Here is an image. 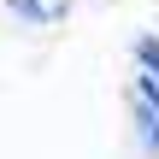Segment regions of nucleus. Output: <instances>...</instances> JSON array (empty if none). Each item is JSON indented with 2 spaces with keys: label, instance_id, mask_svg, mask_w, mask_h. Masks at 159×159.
I'll use <instances>...</instances> for the list:
<instances>
[{
  "label": "nucleus",
  "instance_id": "1",
  "mask_svg": "<svg viewBox=\"0 0 159 159\" xmlns=\"http://www.w3.org/2000/svg\"><path fill=\"white\" fill-rule=\"evenodd\" d=\"M130 124H136V142H142V153L148 159H159V106L153 100H130Z\"/></svg>",
  "mask_w": 159,
  "mask_h": 159
},
{
  "label": "nucleus",
  "instance_id": "2",
  "mask_svg": "<svg viewBox=\"0 0 159 159\" xmlns=\"http://www.w3.org/2000/svg\"><path fill=\"white\" fill-rule=\"evenodd\" d=\"M6 12H12L18 24H35V30H41V24H59V6H53V0H6Z\"/></svg>",
  "mask_w": 159,
  "mask_h": 159
},
{
  "label": "nucleus",
  "instance_id": "3",
  "mask_svg": "<svg viewBox=\"0 0 159 159\" xmlns=\"http://www.w3.org/2000/svg\"><path fill=\"white\" fill-rule=\"evenodd\" d=\"M130 59H136L142 77H159V35H153V30H142V35L130 41Z\"/></svg>",
  "mask_w": 159,
  "mask_h": 159
}]
</instances>
